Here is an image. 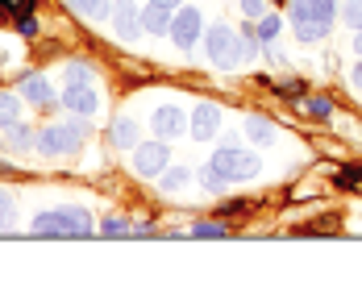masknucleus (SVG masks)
I'll list each match as a JSON object with an SVG mask.
<instances>
[{"label": "nucleus", "mask_w": 362, "mask_h": 291, "mask_svg": "<svg viewBox=\"0 0 362 291\" xmlns=\"http://www.w3.org/2000/svg\"><path fill=\"white\" fill-rule=\"evenodd\" d=\"M17 92H21V100H30V105H54V92H50V83H46V75H21V83H17Z\"/></svg>", "instance_id": "12"}, {"label": "nucleus", "mask_w": 362, "mask_h": 291, "mask_svg": "<svg viewBox=\"0 0 362 291\" xmlns=\"http://www.w3.org/2000/svg\"><path fill=\"white\" fill-rule=\"evenodd\" d=\"M183 133H187V112H183V109L163 105V109L154 112V138L171 142V138H183Z\"/></svg>", "instance_id": "9"}, {"label": "nucleus", "mask_w": 362, "mask_h": 291, "mask_svg": "<svg viewBox=\"0 0 362 291\" xmlns=\"http://www.w3.org/2000/svg\"><path fill=\"white\" fill-rule=\"evenodd\" d=\"M304 109L313 112V117H333V105H329V100H308Z\"/></svg>", "instance_id": "30"}, {"label": "nucleus", "mask_w": 362, "mask_h": 291, "mask_svg": "<svg viewBox=\"0 0 362 291\" xmlns=\"http://www.w3.org/2000/svg\"><path fill=\"white\" fill-rule=\"evenodd\" d=\"M37 237H88L92 233V217L83 208H59V213H42L34 217Z\"/></svg>", "instance_id": "1"}, {"label": "nucleus", "mask_w": 362, "mask_h": 291, "mask_svg": "<svg viewBox=\"0 0 362 291\" xmlns=\"http://www.w3.org/2000/svg\"><path fill=\"white\" fill-rule=\"evenodd\" d=\"M171 8H158V4H150V8H142V30L146 34H171Z\"/></svg>", "instance_id": "14"}, {"label": "nucleus", "mask_w": 362, "mask_h": 291, "mask_svg": "<svg viewBox=\"0 0 362 291\" xmlns=\"http://www.w3.org/2000/svg\"><path fill=\"white\" fill-rule=\"evenodd\" d=\"M242 13L246 17H262V0H242Z\"/></svg>", "instance_id": "32"}, {"label": "nucleus", "mask_w": 362, "mask_h": 291, "mask_svg": "<svg viewBox=\"0 0 362 291\" xmlns=\"http://www.w3.org/2000/svg\"><path fill=\"white\" fill-rule=\"evenodd\" d=\"M258 54V37H238V63H250Z\"/></svg>", "instance_id": "26"}, {"label": "nucleus", "mask_w": 362, "mask_h": 291, "mask_svg": "<svg viewBox=\"0 0 362 291\" xmlns=\"http://www.w3.org/2000/svg\"><path fill=\"white\" fill-rule=\"evenodd\" d=\"M71 8L83 21H109L112 17V0H71Z\"/></svg>", "instance_id": "15"}, {"label": "nucleus", "mask_w": 362, "mask_h": 291, "mask_svg": "<svg viewBox=\"0 0 362 291\" xmlns=\"http://www.w3.org/2000/svg\"><path fill=\"white\" fill-rule=\"evenodd\" d=\"M88 138V125L83 121H59V125H46L37 133V150L42 154H75Z\"/></svg>", "instance_id": "2"}, {"label": "nucleus", "mask_w": 362, "mask_h": 291, "mask_svg": "<svg viewBox=\"0 0 362 291\" xmlns=\"http://www.w3.org/2000/svg\"><path fill=\"white\" fill-rule=\"evenodd\" d=\"M204 30V21H200V13L196 8H180L175 13V21H171V42L180 46V50H192L196 46V37Z\"/></svg>", "instance_id": "8"}, {"label": "nucleus", "mask_w": 362, "mask_h": 291, "mask_svg": "<svg viewBox=\"0 0 362 291\" xmlns=\"http://www.w3.org/2000/svg\"><path fill=\"white\" fill-rule=\"evenodd\" d=\"M17 30H21L25 37H34V34H37V21H34V13H25V17L17 21Z\"/></svg>", "instance_id": "31"}, {"label": "nucleus", "mask_w": 362, "mask_h": 291, "mask_svg": "<svg viewBox=\"0 0 362 291\" xmlns=\"http://www.w3.org/2000/svg\"><path fill=\"white\" fill-rule=\"evenodd\" d=\"M187 133H196V142H209V138H217L221 129V109L217 105H196V112L187 117Z\"/></svg>", "instance_id": "10"}, {"label": "nucleus", "mask_w": 362, "mask_h": 291, "mask_svg": "<svg viewBox=\"0 0 362 291\" xmlns=\"http://www.w3.org/2000/svg\"><path fill=\"white\" fill-rule=\"evenodd\" d=\"M167 162H171V154H167V142H163V138H158V142L134 146V171H138L142 179H158V175L167 171Z\"/></svg>", "instance_id": "4"}, {"label": "nucleus", "mask_w": 362, "mask_h": 291, "mask_svg": "<svg viewBox=\"0 0 362 291\" xmlns=\"http://www.w3.org/2000/svg\"><path fill=\"white\" fill-rule=\"evenodd\" d=\"M0 4H4L8 13H17V17H25V13L34 8V0H0Z\"/></svg>", "instance_id": "29"}, {"label": "nucleus", "mask_w": 362, "mask_h": 291, "mask_svg": "<svg viewBox=\"0 0 362 291\" xmlns=\"http://www.w3.org/2000/svg\"><path fill=\"white\" fill-rule=\"evenodd\" d=\"M279 30H284V25H279V17H262V21L254 25V37H258V46H271V42L279 37Z\"/></svg>", "instance_id": "19"}, {"label": "nucleus", "mask_w": 362, "mask_h": 291, "mask_svg": "<svg viewBox=\"0 0 362 291\" xmlns=\"http://www.w3.org/2000/svg\"><path fill=\"white\" fill-rule=\"evenodd\" d=\"M346 21H350L354 30H362V0H350V4H346Z\"/></svg>", "instance_id": "28"}, {"label": "nucleus", "mask_w": 362, "mask_h": 291, "mask_svg": "<svg viewBox=\"0 0 362 291\" xmlns=\"http://www.w3.org/2000/svg\"><path fill=\"white\" fill-rule=\"evenodd\" d=\"M67 83H96V71L88 67V63H67V75H63Z\"/></svg>", "instance_id": "22"}, {"label": "nucleus", "mask_w": 362, "mask_h": 291, "mask_svg": "<svg viewBox=\"0 0 362 291\" xmlns=\"http://www.w3.org/2000/svg\"><path fill=\"white\" fill-rule=\"evenodd\" d=\"M209 59H213L217 67H233V63H238V30L213 25V30H209Z\"/></svg>", "instance_id": "5"}, {"label": "nucleus", "mask_w": 362, "mask_h": 291, "mask_svg": "<svg viewBox=\"0 0 362 291\" xmlns=\"http://www.w3.org/2000/svg\"><path fill=\"white\" fill-rule=\"evenodd\" d=\"M112 30H117L121 42H134L138 34H146L142 30V8H138L134 0H112Z\"/></svg>", "instance_id": "6"}, {"label": "nucleus", "mask_w": 362, "mask_h": 291, "mask_svg": "<svg viewBox=\"0 0 362 291\" xmlns=\"http://www.w3.org/2000/svg\"><path fill=\"white\" fill-rule=\"evenodd\" d=\"M196 179L204 183V187H209V191H225V187H229V179H225V175H221L217 167H204V171H200V175H196Z\"/></svg>", "instance_id": "23"}, {"label": "nucleus", "mask_w": 362, "mask_h": 291, "mask_svg": "<svg viewBox=\"0 0 362 291\" xmlns=\"http://www.w3.org/2000/svg\"><path fill=\"white\" fill-rule=\"evenodd\" d=\"M13 220H17V204L8 196H0V229H13Z\"/></svg>", "instance_id": "25"}, {"label": "nucleus", "mask_w": 362, "mask_h": 291, "mask_svg": "<svg viewBox=\"0 0 362 291\" xmlns=\"http://www.w3.org/2000/svg\"><path fill=\"white\" fill-rule=\"evenodd\" d=\"M158 179H163V191H180L183 183L192 179V171H183V167H167Z\"/></svg>", "instance_id": "21"}, {"label": "nucleus", "mask_w": 362, "mask_h": 291, "mask_svg": "<svg viewBox=\"0 0 362 291\" xmlns=\"http://www.w3.org/2000/svg\"><path fill=\"white\" fill-rule=\"evenodd\" d=\"M21 117V92H0V129H8Z\"/></svg>", "instance_id": "17"}, {"label": "nucleus", "mask_w": 362, "mask_h": 291, "mask_svg": "<svg viewBox=\"0 0 362 291\" xmlns=\"http://www.w3.org/2000/svg\"><path fill=\"white\" fill-rule=\"evenodd\" d=\"M354 83H358V88H362V63H358V67H354Z\"/></svg>", "instance_id": "36"}, {"label": "nucleus", "mask_w": 362, "mask_h": 291, "mask_svg": "<svg viewBox=\"0 0 362 291\" xmlns=\"http://www.w3.org/2000/svg\"><path fill=\"white\" fill-rule=\"evenodd\" d=\"M63 105H67L75 117H96V109H100L96 83H67V88H63Z\"/></svg>", "instance_id": "7"}, {"label": "nucleus", "mask_w": 362, "mask_h": 291, "mask_svg": "<svg viewBox=\"0 0 362 291\" xmlns=\"http://www.w3.org/2000/svg\"><path fill=\"white\" fill-rule=\"evenodd\" d=\"M100 233H105V237H129L134 229H129V220L125 217H109L105 225H100Z\"/></svg>", "instance_id": "24"}, {"label": "nucleus", "mask_w": 362, "mask_h": 291, "mask_svg": "<svg viewBox=\"0 0 362 291\" xmlns=\"http://www.w3.org/2000/svg\"><path fill=\"white\" fill-rule=\"evenodd\" d=\"M150 4H158V8H171V13H175V8L183 4V0H150Z\"/></svg>", "instance_id": "33"}, {"label": "nucleus", "mask_w": 362, "mask_h": 291, "mask_svg": "<svg viewBox=\"0 0 362 291\" xmlns=\"http://www.w3.org/2000/svg\"><path fill=\"white\" fill-rule=\"evenodd\" d=\"M192 237H225V225H217V220H204V225H196V229H192Z\"/></svg>", "instance_id": "27"}, {"label": "nucleus", "mask_w": 362, "mask_h": 291, "mask_svg": "<svg viewBox=\"0 0 362 291\" xmlns=\"http://www.w3.org/2000/svg\"><path fill=\"white\" fill-rule=\"evenodd\" d=\"M246 138H250L254 146H271L279 133H275V125H271L267 117H250V121H246Z\"/></svg>", "instance_id": "16"}, {"label": "nucleus", "mask_w": 362, "mask_h": 291, "mask_svg": "<svg viewBox=\"0 0 362 291\" xmlns=\"http://www.w3.org/2000/svg\"><path fill=\"white\" fill-rule=\"evenodd\" d=\"M354 50H358V54H362V30H358V34H354Z\"/></svg>", "instance_id": "35"}, {"label": "nucleus", "mask_w": 362, "mask_h": 291, "mask_svg": "<svg viewBox=\"0 0 362 291\" xmlns=\"http://www.w3.org/2000/svg\"><path fill=\"white\" fill-rule=\"evenodd\" d=\"M213 167H217L229 183H242V179H254V175H258V158H254L250 150H242V146H221L217 158H213Z\"/></svg>", "instance_id": "3"}, {"label": "nucleus", "mask_w": 362, "mask_h": 291, "mask_svg": "<svg viewBox=\"0 0 362 291\" xmlns=\"http://www.w3.org/2000/svg\"><path fill=\"white\" fill-rule=\"evenodd\" d=\"M329 34V21H308V17H296V37L300 42H321Z\"/></svg>", "instance_id": "18"}, {"label": "nucleus", "mask_w": 362, "mask_h": 291, "mask_svg": "<svg viewBox=\"0 0 362 291\" xmlns=\"http://www.w3.org/2000/svg\"><path fill=\"white\" fill-rule=\"evenodd\" d=\"M296 17H308V21H329L337 17V4L333 0H291V21Z\"/></svg>", "instance_id": "11"}, {"label": "nucleus", "mask_w": 362, "mask_h": 291, "mask_svg": "<svg viewBox=\"0 0 362 291\" xmlns=\"http://www.w3.org/2000/svg\"><path fill=\"white\" fill-rule=\"evenodd\" d=\"M109 142L117 146V150H134V146L142 142V138H138V121H134V117H117L112 129H109Z\"/></svg>", "instance_id": "13"}, {"label": "nucleus", "mask_w": 362, "mask_h": 291, "mask_svg": "<svg viewBox=\"0 0 362 291\" xmlns=\"http://www.w3.org/2000/svg\"><path fill=\"white\" fill-rule=\"evenodd\" d=\"M362 179V171H350V175H341V183H358Z\"/></svg>", "instance_id": "34"}, {"label": "nucleus", "mask_w": 362, "mask_h": 291, "mask_svg": "<svg viewBox=\"0 0 362 291\" xmlns=\"http://www.w3.org/2000/svg\"><path fill=\"white\" fill-rule=\"evenodd\" d=\"M8 146H13V150H30V146H37V138L25 129V125L13 121V125H8Z\"/></svg>", "instance_id": "20"}]
</instances>
